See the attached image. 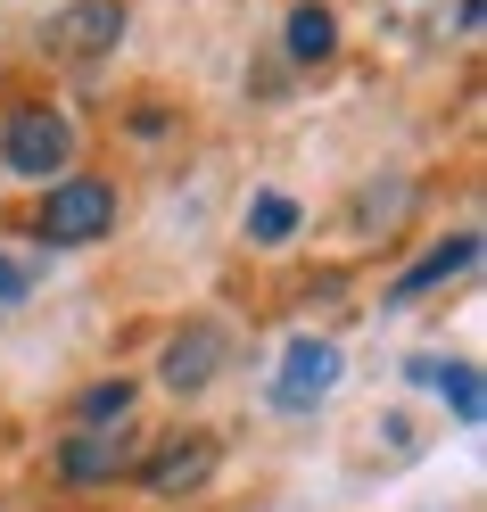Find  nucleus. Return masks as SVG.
<instances>
[{
  "label": "nucleus",
  "instance_id": "1",
  "mask_svg": "<svg viewBox=\"0 0 487 512\" xmlns=\"http://www.w3.org/2000/svg\"><path fill=\"white\" fill-rule=\"evenodd\" d=\"M34 232L42 248H91V240H108L116 232V190L100 174H67V182H50V199L34 215Z\"/></svg>",
  "mask_w": 487,
  "mask_h": 512
},
{
  "label": "nucleus",
  "instance_id": "2",
  "mask_svg": "<svg viewBox=\"0 0 487 512\" xmlns=\"http://www.w3.org/2000/svg\"><path fill=\"white\" fill-rule=\"evenodd\" d=\"M0 166L25 174V182H67L75 166V124L58 108H17L9 124H0Z\"/></svg>",
  "mask_w": 487,
  "mask_h": 512
},
{
  "label": "nucleus",
  "instance_id": "3",
  "mask_svg": "<svg viewBox=\"0 0 487 512\" xmlns=\"http://www.w3.org/2000/svg\"><path fill=\"white\" fill-rule=\"evenodd\" d=\"M141 463V430L133 422H75L58 438V479L67 488H108V479H133Z\"/></svg>",
  "mask_w": 487,
  "mask_h": 512
},
{
  "label": "nucleus",
  "instance_id": "4",
  "mask_svg": "<svg viewBox=\"0 0 487 512\" xmlns=\"http://www.w3.org/2000/svg\"><path fill=\"white\" fill-rule=\"evenodd\" d=\"M215 463H223L215 430H174L166 446H157V455H141V463H133V479H141V496L182 504V496H199L207 479H215Z\"/></svg>",
  "mask_w": 487,
  "mask_h": 512
},
{
  "label": "nucleus",
  "instance_id": "5",
  "mask_svg": "<svg viewBox=\"0 0 487 512\" xmlns=\"http://www.w3.org/2000/svg\"><path fill=\"white\" fill-rule=\"evenodd\" d=\"M124 25H133L124 0H67V9L42 25V50L67 58V67H91V58H108V50L124 42Z\"/></svg>",
  "mask_w": 487,
  "mask_h": 512
},
{
  "label": "nucleus",
  "instance_id": "6",
  "mask_svg": "<svg viewBox=\"0 0 487 512\" xmlns=\"http://www.w3.org/2000/svg\"><path fill=\"white\" fill-rule=\"evenodd\" d=\"M223 364H232V331L223 323H182L174 339H166V364H157V380H166L174 397H199V389H215L223 380Z\"/></svg>",
  "mask_w": 487,
  "mask_h": 512
},
{
  "label": "nucleus",
  "instance_id": "7",
  "mask_svg": "<svg viewBox=\"0 0 487 512\" xmlns=\"http://www.w3.org/2000/svg\"><path fill=\"white\" fill-rule=\"evenodd\" d=\"M339 339H289L281 347V372H273V397L289 405V413H306V405H322L339 389Z\"/></svg>",
  "mask_w": 487,
  "mask_h": 512
},
{
  "label": "nucleus",
  "instance_id": "8",
  "mask_svg": "<svg viewBox=\"0 0 487 512\" xmlns=\"http://www.w3.org/2000/svg\"><path fill=\"white\" fill-rule=\"evenodd\" d=\"M479 265V232H454V240H438L430 256H421V265H405L397 281H388V306H421L438 290V281H454V273H471Z\"/></svg>",
  "mask_w": 487,
  "mask_h": 512
},
{
  "label": "nucleus",
  "instance_id": "9",
  "mask_svg": "<svg viewBox=\"0 0 487 512\" xmlns=\"http://www.w3.org/2000/svg\"><path fill=\"white\" fill-rule=\"evenodd\" d=\"M413 380H430V389L454 405V422H479V413H487V389H479V372H471L463 356H421Z\"/></svg>",
  "mask_w": 487,
  "mask_h": 512
},
{
  "label": "nucleus",
  "instance_id": "10",
  "mask_svg": "<svg viewBox=\"0 0 487 512\" xmlns=\"http://www.w3.org/2000/svg\"><path fill=\"white\" fill-rule=\"evenodd\" d=\"M331 50H339V17L322 9V0H306V9H289V58H306V67H322Z\"/></svg>",
  "mask_w": 487,
  "mask_h": 512
},
{
  "label": "nucleus",
  "instance_id": "11",
  "mask_svg": "<svg viewBox=\"0 0 487 512\" xmlns=\"http://www.w3.org/2000/svg\"><path fill=\"white\" fill-rule=\"evenodd\" d=\"M289 232H298V199H281V190H265V199L248 207V240H256V248H281Z\"/></svg>",
  "mask_w": 487,
  "mask_h": 512
},
{
  "label": "nucleus",
  "instance_id": "12",
  "mask_svg": "<svg viewBox=\"0 0 487 512\" xmlns=\"http://www.w3.org/2000/svg\"><path fill=\"white\" fill-rule=\"evenodd\" d=\"M75 422H133V380H100V389H83Z\"/></svg>",
  "mask_w": 487,
  "mask_h": 512
},
{
  "label": "nucleus",
  "instance_id": "13",
  "mask_svg": "<svg viewBox=\"0 0 487 512\" xmlns=\"http://www.w3.org/2000/svg\"><path fill=\"white\" fill-rule=\"evenodd\" d=\"M25 290H34V256H0V314L25 306Z\"/></svg>",
  "mask_w": 487,
  "mask_h": 512
}]
</instances>
